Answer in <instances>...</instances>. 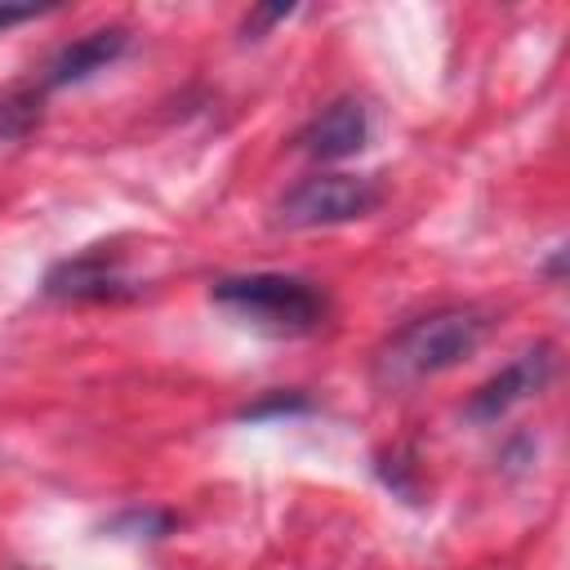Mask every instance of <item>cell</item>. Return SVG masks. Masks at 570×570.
Masks as SVG:
<instances>
[{"label": "cell", "mask_w": 570, "mask_h": 570, "mask_svg": "<svg viewBox=\"0 0 570 570\" xmlns=\"http://www.w3.org/2000/svg\"><path fill=\"white\" fill-rule=\"evenodd\" d=\"M490 334V316L481 307H432L405 321L374 361L383 387H410L463 365Z\"/></svg>", "instance_id": "cell-1"}, {"label": "cell", "mask_w": 570, "mask_h": 570, "mask_svg": "<svg viewBox=\"0 0 570 570\" xmlns=\"http://www.w3.org/2000/svg\"><path fill=\"white\" fill-rule=\"evenodd\" d=\"M209 298L263 334H312L330 316V294L316 281L289 272L223 276L209 285Z\"/></svg>", "instance_id": "cell-2"}, {"label": "cell", "mask_w": 570, "mask_h": 570, "mask_svg": "<svg viewBox=\"0 0 570 570\" xmlns=\"http://www.w3.org/2000/svg\"><path fill=\"white\" fill-rule=\"evenodd\" d=\"M383 205V187L365 174H312L298 178L281 200H276V223L307 232V227H334V223H356L370 218Z\"/></svg>", "instance_id": "cell-3"}, {"label": "cell", "mask_w": 570, "mask_h": 570, "mask_svg": "<svg viewBox=\"0 0 570 570\" xmlns=\"http://www.w3.org/2000/svg\"><path fill=\"white\" fill-rule=\"evenodd\" d=\"M552 370H557V356H552L548 343L517 352L508 365H499V370L468 396V405H463L468 419H476V423H494V419H503V414L517 410L521 401L539 396V392L552 383Z\"/></svg>", "instance_id": "cell-4"}, {"label": "cell", "mask_w": 570, "mask_h": 570, "mask_svg": "<svg viewBox=\"0 0 570 570\" xmlns=\"http://www.w3.org/2000/svg\"><path fill=\"white\" fill-rule=\"evenodd\" d=\"M45 294L49 298H62V303H120V298H134L138 285L125 272L120 254H111V249H85L76 258H62L58 267H49Z\"/></svg>", "instance_id": "cell-5"}, {"label": "cell", "mask_w": 570, "mask_h": 570, "mask_svg": "<svg viewBox=\"0 0 570 570\" xmlns=\"http://www.w3.org/2000/svg\"><path fill=\"white\" fill-rule=\"evenodd\" d=\"M294 142L312 160H347L370 142V107L361 98H334L298 129Z\"/></svg>", "instance_id": "cell-6"}, {"label": "cell", "mask_w": 570, "mask_h": 570, "mask_svg": "<svg viewBox=\"0 0 570 570\" xmlns=\"http://www.w3.org/2000/svg\"><path fill=\"white\" fill-rule=\"evenodd\" d=\"M125 49H129V27H98V31H85V36H76V40H67V45L53 49V58L45 62L40 94H45V89L85 85L89 76L107 71Z\"/></svg>", "instance_id": "cell-7"}, {"label": "cell", "mask_w": 570, "mask_h": 570, "mask_svg": "<svg viewBox=\"0 0 570 570\" xmlns=\"http://www.w3.org/2000/svg\"><path fill=\"white\" fill-rule=\"evenodd\" d=\"M40 85L36 89H0V147L27 138L40 125Z\"/></svg>", "instance_id": "cell-8"}, {"label": "cell", "mask_w": 570, "mask_h": 570, "mask_svg": "<svg viewBox=\"0 0 570 570\" xmlns=\"http://www.w3.org/2000/svg\"><path fill=\"white\" fill-rule=\"evenodd\" d=\"M303 410H312V401H307L303 392H267L263 401L245 405V410H240V419H267V414H303Z\"/></svg>", "instance_id": "cell-9"}, {"label": "cell", "mask_w": 570, "mask_h": 570, "mask_svg": "<svg viewBox=\"0 0 570 570\" xmlns=\"http://www.w3.org/2000/svg\"><path fill=\"white\" fill-rule=\"evenodd\" d=\"M281 18H289V4H276V9H254V13L245 18V27H240V31H245V36H263V31H267L272 22H281Z\"/></svg>", "instance_id": "cell-10"}, {"label": "cell", "mask_w": 570, "mask_h": 570, "mask_svg": "<svg viewBox=\"0 0 570 570\" xmlns=\"http://www.w3.org/2000/svg\"><path fill=\"white\" fill-rule=\"evenodd\" d=\"M36 13H40L36 4H0V31L13 27V22H27V18H36Z\"/></svg>", "instance_id": "cell-11"}]
</instances>
